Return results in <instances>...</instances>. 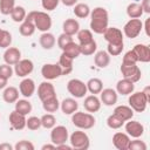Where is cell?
<instances>
[{
    "instance_id": "6da1fadb",
    "label": "cell",
    "mask_w": 150,
    "mask_h": 150,
    "mask_svg": "<svg viewBox=\"0 0 150 150\" xmlns=\"http://www.w3.org/2000/svg\"><path fill=\"white\" fill-rule=\"evenodd\" d=\"M90 30L95 34H103L108 28L109 14L104 7H95L90 11Z\"/></svg>"
},
{
    "instance_id": "7a4b0ae2",
    "label": "cell",
    "mask_w": 150,
    "mask_h": 150,
    "mask_svg": "<svg viewBox=\"0 0 150 150\" xmlns=\"http://www.w3.org/2000/svg\"><path fill=\"white\" fill-rule=\"evenodd\" d=\"M27 20H30L34 22L35 28L42 33L48 32L52 28V18L47 12H42V11H32L28 12V14L26 15Z\"/></svg>"
},
{
    "instance_id": "3957f363",
    "label": "cell",
    "mask_w": 150,
    "mask_h": 150,
    "mask_svg": "<svg viewBox=\"0 0 150 150\" xmlns=\"http://www.w3.org/2000/svg\"><path fill=\"white\" fill-rule=\"evenodd\" d=\"M71 122L76 128L81 130H88L95 125L96 120L93 116V114L88 111H75L74 114H71Z\"/></svg>"
},
{
    "instance_id": "277c9868",
    "label": "cell",
    "mask_w": 150,
    "mask_h": 150,
    "mask_svg": "<svg viewBox=\"0 0 150 150\" xmlns=\"http://www.w3.org/2000/svg\"><path fill=\"white\" fill-rule=\"evenodd\" d=\"M69 142H70V145L73 149H77V150H87L89 149L90 146V139H89V136L82 131L81 129L80 130H76L74 131L70 136H69Z\"/></svg>"
},
{
    "instance_id": "5b68a950",
    "label": "cell",
    "mask_w": 150,
    "mask_h": 150,
    "mask_svg": "<svg viewBox=\"0 0 150 150\" xmlns=\"http://www.w3.org/2000/svg\"><path fill=\"white\" fill-rule=\"evenodd\" d=\"M128 103H129V107L134 111H136V112H143L146 109V105H148L149 101L145 97V95L143 94V91H136V93L132 91L129 95Z\"/></svg>"
},
{
    "instance_id": "8992f818",
    "label": "cell",
    "mask_w": 150,
    "mask_h": 150,
    "mask_svg": "<svg viewBox=\"0 0 150 150\" xmlns=\"http://www.w3.org/2000/svg\"><path fill=\"white\" fill-rule=\"evenodd\" d=\"M120 70H121L122 76L124 79H128V80H130L134 83H136V82H138L141 80L142 71H141L139 67L136 63H125V62H122Z\"/></svg>"
},
{
    "instance_id": "52a82bcc",
    "label": "cell",
    "mask_w": 150,
    "mask_h": 150,
    "mask_svg": "<svg viewBox=\"0 0 150 150\" xmlns=\"http://www.w3.org/2000/svg\"><path fill=\"white\" fill-rule=\"evenodd\" d=\"M68 93L75 98H82L87 94V84L80 79H71L67 83Z\"/></svg>"
},
{
    "instance_id": "ba28073f",
    "label": "cell",
    "mask_w": 150,
    "mask_h": 150,
    "mask_svg": "<svg viewBox=\"0 0 150 150\" xmlns=\"http://www.w3.org/2000/svg\"><path fill=\"white\" fill-rule=\"evenodd\" d=\"M143 29V22L139 19H130L123 27V35L129 39L137 38Z\"/></svg>"
},
{
    "instance_id": "9c48e42d",
    "label": "cell",
    "mask_w": 150,
    "mask_h": 150,
    "mask_svg": "<svg viewBox=\"0 0 150 150\" xmlns=\"http://www.w3.org/2000/svg\"><path fill=\"white\" fill-rule=\"evenodd\" d=\"M41 75L47 81L56 80L62 76V68L59 63H46L41 68Z\"/></svg>"
},
{
    "instance_id": "30bf717a",
    "label": "cell",
    "mask_w": 150,
    "mask_h": 150,
    "mask_svg": "<svg viewBox=\"0 0 150 150\" xmlns=\"http://www.w3.org/2000/svg\"><path fill=\"white\" fill-rule=\"evenodd\" d=\"M69 138L68 129L64 125H55L52 128L50 131V142L55 145H60L62 143H66Z\"/></svg>"
},
{
    "instance_id": "8fae6325",
    "label": "cell",
    "mask_w": 150,
    "mask_h": 150,
    "mask_svg": "<svg viewBox=\"0 0 150 150\" xmlns=\"http://www.w3.org/2000/svg\"><path fill=\"white\" fill-rule=\"evenodd\" d=\"M103 38L108 43H111V45H124L123 33L117 27H109L108 26V28L103 33Z\"/></svg>"
},
{
    "instance_id": "7c38bea8",
    "label": "cell",
    "mask_w": 150,
    "mask_h": 150,
    "mask_svg": "<svg viewBox=\"0 0 150 150\" xmlns=\"http://www.w3.org/2000/svg\"><path fill=\"white\" fill-rule=\"evenodd\" d=\"M38 96H39L41 102H43L46 100H49L52 97H55L56 96V90H55L54 84L50 83L47 80L41 82L38 87Z\"/></svg>"
},
{
    "instance_id": "4fadbf2b",
    "label": "cell",
    "mask_w": 150,
    "mask_h": 150,
    "mask_svg": "<svg viewBox=\"0 0 150 150\" xmlns=\"http://www.w3.org/2000/svg\"><path fill=\"white\" fill-rule=\"evenodd\" d=\"M34 69V63L29 59H21L18 63L14 64V73L19 77L28 76Z\"/></svg>"
},
{
    "instance_id": "5bb4252c",
    "label": "cell",
    "mask_w": 150,
    "mask_h": 150,
    "mask_svg": "<svg viewBox=\"0 0 150 150\" xmlns=\"http://www.w3.org/2000/svg\"><path fill=\"white\" fill-rule=\"evenodd\" d=\"M124 128H125V132L132 138H139L144 134V125L138 121L129 120L125 122Z\"/></svg>"
},
{
    "instance_id": "9a60e30c",
    "label": "cell",
    "mask_w": 150,
    "mask_h": 150,
    "mask_svg": "<svg viewBox=\"0 0 150 150\" xmlns=\"http://www.w3.org/2000/svg\"><path fill=\"white\" fill-rule=\"evenodd\" d=\"M117 98H118V94L115 89L112 88H105L102 89L100 93V100L101 103H103L107 107H111L115 105L117 103Z\"/></svg>"
},
{
    "instance_id": "2e32d148",
    "label": "cell",
    "mask_w": 150,
    "mask_h": 150,
    "mask_svg": "<svg viewBox=\"0 0 150 150\" xmlns=\"http://www.w3.org/2000/svg\"><path fill=\"white\" fill-rule=\"evenodd\" d=\"M35 90H36L35 82H34V80H32L29 77H23V80L19 83V91L26 98L33 96Z\"/></svg>"
},
{
    "instance_id": "e0dca14e",
    "label": "cell",
    "mask_w": 150,
    "mask_h": 150,
    "mask_svg": "<svg viewBox=\"0 0 150 150\" xmlns=\"http://www.w3.org/2000/svg\"><path fill=\"white\" fill-rule=\"evenodd\" d=\"M134 53L137 56V61L138 62H143V63H148L150 61V48L148 45L144 43H137L132 48Z\"/></svg>"
},
{
    "instance_id": "ac0fdd59",
    "label": "cell",
    "mask_w": 150,
    "mask_h": 150,
    "mask_svg": "<svg viewBox=\"0 0 150 150\" xmlns=\"http://www.w3.org/2000/svg\"><path fill=\"white\" fill-rule=\"evenodd\" d=\"M26 120H27L26 116L18 112L16 110H13L8 117L11 127L15 130H22L23 128H26Z\"/></svg>"
},
{
    "instance_id": "d6986e66",
    "label": "cell",
    "mask_w": 150,
    "mask_h": 150,
    "mask_svg": "<svg viewBox=\"0 0 150 150\" xmlns=\"http://www.w3.org/2000/svg\"><path fill=\"white\" fill-rule=\"evenodd\" d=\"M21 60V52L16 47H8L4 53V61L9 66H14Z\"/></svg>"
},
{
    "instance_id": "ffe728a7",
    "label": "cell",
    "mask_w": 150,
    "mask_h": 150,
    "mask_svg": "<svg viewBox=\"0 0 150 150\" xmlns=\"http://www.w3.org/2000/svg\"><path fill=\"white\" fill-rule=\"evenodd\" d=\"M130 136L127 132H115L112 136V144L118 150H128Z\"/></svg>"
},
{
    "instance_id": "44dd1931",
    "label": "cell",
    "mask_w": 150,
    "mask_h": 150,
    "mask_svg": "<svg viewBox=\"0 0 150 150\" xmlns=\"http://www.w3.org/2000/svg\"><path fill=\"white\" fill-rule=\"evenodd\" d=\"M117 94L120 95H123V96H127V95H130L134 90H135V83L131 82L130 80L128 79H122L120 80L117 83H116V89Z\"/></svg>"
},
{
    "instance_id": "7402d4cb",
    "label": "cell",
    "mask_w": 150,
    "mask_h": 150,
    "mask_svg": "<svg viewBox=\"0 0 150 150\" xmlns=\"http://www.w3.org/2000/svg\"><path fill=\"white\" fill-rule=\"evenodd\" d=\"M101 100L96 96V95H89V96H87L86 98H84V102H83V107H84V109L88 111V112H90V114H93V112H97L100 109H101Z\"/></svg>"
},
{
    "instance_id": "603a6c76",
    "label": "cell",
    "mask_w": 150,
    "mask_h": 150,
    "mask_svg": "<svg viewBox=\"0 0 150 150\" xmlns=\"http://www.w3.org/2000/svg\"><path fill=\"white\" fill-rule=\"evenodd\" d=\"M60 108H61V111L64 114V115H71L74 114L75 111H77L79 109V103L75 98H71V97H68V98H64L61 103H60Z\"/></svg>"
},
{
    "instance_id": "cb8c5ba5",
    "label": "cell",
    "mask_w": 150,
    "mask_h": 150,
    "mask_svg": "<svg viewBox=\"0 0 150 150\" xmlns=\"http://www.w3.org/2000/svg\"><path fill=\"white\" fill-rule=\"evenodd\" d=\"M19 93H20L19 89L15 88V87H13V86L6 87V88L4 89V91H2V100H4L6 103H8V104L15 103V102L19 100V95H20Z\"/></svg>"
},
{
    "instance_id": "d4e9b609",
    "label": "cell",
    "mask_w": 150,
    "mask_h": 150,
    "mask_svg": "<svg viewBox=\"0 0 150 150\" xmlns=\"http://www.w3.org/2000/svg\"><path fill=\"white\" fill-rule=\"evenodd\" d=\"M114 115H116L118 118H121L124 123L129 120L132 118L134 116V110L129 107V105H117L115 109H114Z\"/></svg>"
},
{
    "instance_id": "484cf974",
    "label": "cell",
    "mask_w": 150,
    "mask_h": 150,
    "mask_svg": "<svg viewBox=\"0 0 150 150\" xmlns=\"http://www.w3.org/2000/svg\"><path fill=\"white\" fill-rule=\"evenodd\" d=\"M62 29H63V33L73 36L80 30V23L76 19H66L63 21Z\"/></svg>"
},
{
    "instance_id": "4316f807",
    "label": "cell",
    "mask_w": 150,
    "mask_h": 150,
    "mask_svg": "<svg viewBox=\"0 0 150 150\" xmlns=\"http://www.w3.org/2000/svg\"><path fill=\"white\" fill-rule=\"evenodd\" d=\"M39 42H40V46L43 48V49H52L55 43H56V39L54 36V34L49 33V32H45L40 35V39H39Z\"/></svg>"
},
{
    "instance_id": "83f0119b",
    "label": "cell",
    "mask_w": 150,
    "mask_h": 150,
    "mask_svg": "<svg viewBox=\"0 0 150 150\" xmlns=\"http://www.w3.org/2000/svg\"><path fill=\"white\" fill-rule=\"evenodd\" d=\"M94 62L98 68H107L110 63V55L105 50H98L94 55Z\"/></svg>"
},
{
    "instance_id": "f1b7e54d",
    "label": "cell",
    "mask_w": 150,
    "mask_h": 150,
    "mask_svg": "<svg viewBox=\"0 0 150 150\" xmlns=\"http://www.w3.org/2000/svg\"><path fill=\"white\" fill-rule=\"evenodd\" d=\"M73 61L74 59L69 57L67 54L62 52V54L60 55V60H59V64L62 68V75H68L73 71Z\"/></svg>"
},
{
    "instance_id": "f546056e",
    "label": "cell",
    "mask_w": 150,
    "mask_h": 150,
    "mask_svg": "<svg viewBox=\"0 0 150 150\" xmlns=\"http://www.w3.org/2000/svg\"><path fill=\"white\" fill-rule=\"evenodd\" d=\"M87 84V90L93 94V95H97L101 93V90L103 89V82L102 80L97 79V77H91L88 80V82L86 83Z\"/></svg>"
},
{
    "instance_id": "4dcf8cb0",
    "label": "cell",
    "mask_w": 150,
    "mask_h": 150,
    "mask_svg": "<svg viewBox=\"0 0 150 150\" xmlns=\"http://www.w3.org/2000/svg\"><path fill=\"white\" fill-rule=\"evenodd\" d=\"M143 9L139 2H131L127 6V15L130 19H139L143 15Z\"/></svg>"
},
{
    "instance_id": "1f68e13d",
    "label": "cell",
    "mask_w": 150,
    "mask_h": 150,
    "mask_svg": "<svg viewBox=\"0 0 150 150\" xmlns=\"http://www.w3.org/2000/svg\"><path fill=\"white\" fill-rule=\"evenodd\" d=\"M35 29H36V28H35L34 22L30 21V20H27V19H25V20L20 23V27H19L20 34H21L22 36H26V38L32 36V35L34 34Z\"/></svg>"
},
{
    "instance_id": "d6a6232c",
    "label": "cell",
    "mask_w": 150,
    "mask_h": 150,
    "mask_svg": "<svg viewBox=\"0 0 150 150\" xmlns=\"http://www.w3.org/2000/svg\"><path fill=\"white\" fill-rule=\"evenodd\" d=\"M90 7L87 5V4H83V2H80V4H76L74 5V14L76 18L79 19H86L90 15Z\"/></svg>"
},
{
    "instance_id": "836d02e7",
    "label": "cell",
    "mask_w": 150,
    "mask_h": 150,
    "mask_svg": "<svg viewBox=\"0 0 150 150\" xmlns=\"http://www.w3.org/2000/svg\"><path fill=\"white\" fill-rule=\"evenodd\" d=\"M32 109H33V107H32V103L28 101V100H26V98H22V100H18L16 102H15V109L14 110H16L18 112H20V114H22V115H28L30 111H32Z\"/></svg>"
},
{
    "instance_id": "e575fe53",
    "label": "cell",
    "mask_w": 150,
    "mask_h": 150,
    "mask_svg": "<svg viewBox=\"0 0 150 150\" xmlns=\"http://www.w3.org/2000/svg\"><path fill=\"white\" fill-rule=\"evenodd\" d=\"M62 52H63L64 54H67L69 57L74 59V60L81 55V52H80V45L76 43V42H74V41H71L70 43H68V45L62 49Z\"/></svg>"
},
{
    "instance_id": "d590c367",
    "label": "cell",
    "mask_w": 150,
    "mask_h": 150,
    "mask_svg": "<svg viewBox=\"0 0 150 150\" xmlns=\"http://www.w3.org/2000/svg\"><path fill=\"white\" fill-rule=\"evenodd\" d=\"M42 108H43V110H45L46 112H50V114L57 111V109L60 108V102H59V100H57V96L43 101V102H42Z\"/></svg>"
},
{
    "instance_id": "8d00e7d4",
    "label": "cell",
    "mask_w": 150,
    "mask_h": 150,
    "mask_svg": "<svg viewBox=\"0 0 150 150\" xmlns=\"http://www.w3.org/2000/svg\"><path fill=\"white\" fill-rule=\"evenodd\" d=\"M9 15H11V18H12V20L14 22H20L21 23L25 20L27 13H26V9L22 6H15Z\"/></svg>"
},
{
    "instance_id": "74e56055",
    "label": "cell",
    "mask_w": 150,
    "mask_h": 150,
    "mask_svg": "<svg viewBox=\"0 0 150 150\" xmlns=\"http://www.w3.org/2000/svg\"><path fill=\"white\" fill-rule=\"evenodd\" d=\"M77 40H79V45H84L88 42H91L94 40L93 38V32L90 29H80L77 33Z\"/></svg>"
},
{
    "instance_id": "f35d334b",
    "label": "cell",
    "mask_w": 150,
    "mask_h": 150,
    "mask_svg": "<svg viewBox=\"0 0 150 150\" xmlns=\"http://www.w3.org/2000/svg\"><path fill=\"white\" fill-rule=\"evenodd\" d=\"M40 120H41V127H43L45 129H52L53 127L56 125V117L50 112L42 115Z\"/></svg>"
},
{
    "instance_id": "ab89813d",
    "label": "cell",
    "mask_w": 150,
    "mask_h": 150,
    "mask_svg": "<svg viewBox=\"0 0 150 150\" xmlns=\"http://www.w3.org/2000/svg\"><path fill=\"white\" fill-rule=\"evenodd\" d=\"M96 49H97V43L95 40H93L91 42L84 43V45H80V52L84 56H89V55L95 54Z\"/></svg>"
},
{
    "instance_id": "60d3db41",
    "label": "cell",
    "mask_w": 150,
    "mask_h": 150,
    "mask_svg": "<svg viewBox=\"0 0 150 150\" xmlns=\"http://www.w3.org/2000/svg\"><path fill=\"white\" fill-rule=\"evenodd\" d=\"M15 7V0H0V13L2 15H9Z\"/></svg>"
},
{
    "instance_id": "b9f144b4",
    "label": "cell",
    "mask_w": 150,
    "mask_h": 150,
    "mask_svg": "<svg viewBox=\"0 0 150 150\" xmlns=\"http://www.w3.org/2000/svg\"><path fill=\"white\" fill-rule=\"evenodd\" d=\"M124 124V122L121 120V118H118L116 115H114V114H111V115H109L108 116V118H107V125L110 128V129H120L122 125Z\"/></svg>"
},
{
    "instance_id": "7bdbcfd3",
    "label": "cell",
    "mask_w": 150,
    "mask_h": 150,
    "mask_svg": "<svg viewBox=\"0 0 150 150\" xmlns=\"http://www.w3.org/2000/svg\"><path fill=\"white\" fill-rule=\"evenodd\" d=\"M12 43V34L8 30L2 29L0 34V48H8Z\"/></svg>"
},
{
    "instance_id": "ee69618b",
    "label": "cell",
    "mask_w": 150,
    "mask_h": 150,
    "mask_svg": "<svg viewBox=\"0 0 150 150\" xmlns=\"http://www.w3.org/2000/svg\"><path fill=\"white\" fill-rule=\"evenodd\" d=\"M26 127L29 130H38L41 127V120L38 116H30L26 120Z\"/></svg>"
},
{
    "instance_id": "f6af8a7d",
    "label": "cell",
    "mask_w": 150,
    "mask_h": 150,
    "mask_svg": "<svg viewBox=\"0 0 150 150\" xmlns=\"http://www.w3.org/2000/svg\"><path fill=\"white\" fill-rule=\"evenodd\" d=\"M146 144L144 141H141L138 138H135L134 141L130 139L129 145H128V150H146Z\"/></svg>"
},
{
    "instance_id": "bcb514c9",
    "label": "cell",
    "mask_w": 150,
    "mask_h": 150,
    "mask_svg": "<svg viewBox=\"0 0 150 150\" xmlns=\"http://www.w3.org/2000/svg\"><path fill=\"white\" fill-rule=\"evenodd\" d=\"M71 41H74L71 35H68V34H66V33H62V34H60L59 38H57V46H59L60 49H63V48H64L68 43H70Z\"/></svg>"
},
{
    "instance_id": "7dc6e473",
    "label": "cell",
    "mask_w": 150,
    "mask_h": 150,
    "mask_svg": "<svg viewBox=\"0 0 150 150\" xmlns=\"http://www.w3.org/2000/svg\"><path fill=\"white\" fill-rule=\"evenodd\" d=\"M14 149H15V150H34L35 146H34V144H33L30 141L21 139V141H19V142L14 145Z\"/></svg>"
},
{
    "instance_id": "c3c4849f",
    "label": "cell",
    "mask_w": 150,
    "mask_h": 150,
    "mask_svg": "<svg viewBox=\"0 0 150 150\" xmlns=\"http://www.w3.org/2000/svg\"><path fill=\"white\" fill-rule=\"evenodd\" d=\"M13 73H14V69L12 68V66H9L7 63L0 64V76L1 77H5V79L9 80L12 77Z\"/></svg>"
},
{
    "instance_id": "681fc988",
    "label": "cell",
    "mask_w": 150,
    "mask_h": 150,
    "mask_svg": "<svg viewBox=\"0 0 150 150\" xmlns=\"http://www.w3.org/2000/svg\"><path fill=\"white\" fill-rule=\"evenodd\" d=\"M123 46L124 45H111V43H108L107 53L110 56H118L123 50Z\"/></svg>"
},
{
    "instance_id": "f907efd6",
    "label": "cell",
    "mask_w": 150,
    "mask_h": 150,
    "mask_svg": "<svg viewBox=\"0 0 150 150\" xmlns=\"http://www.w3.org/2000/svg\"><path fill=\"white\" fill-rule=\"evenodd\" d=\"M60 4V0H41V6L47 12L54 11Z\"/></svg>"
},
{
    "instance_id": "816d5d0a",
    "label": "cell",
    "mask_w": 150,
    "mask_h": 150,
    "mask_svg": "<svg viewBox=\"0 0 150 150\" xmlns=\"http://www.w3.org/2000/svg\"><path fill=\"white\" fill-rule=\"evenodd\" d=\"M122 62H125V63H137V56L136 54L134 53V50H128L124 55H123V59H122Z\"/></svg>"
},
{
    "instance_id": "f5cc1de1",
    "label": "cell",
    "mask_w": 150,
    "mask_h": 150,
    "mask_svg": "<svg viewBox=\"0 0 150 150\" xmlns=\"http://www.w3.org/2000/svg\"><path fill=\"white\" fill-rule=\"evenodd\" d=\"M141 6L144 13H150V0H141Z\"/></svg>"
},
{
    "instance_id": "db71d44e",
    "label": "cell",
    "mask_w": 150,
    "mask_h": 150,
    "mask_svg": "<svg viewBox=\"0 0 150 150\" xmlns=\"http://www.w3.org/2000/svg\"><path fill=\"white\" fill-rule=\"evenodd\" d=\"M64 6H67V7H73L74 5H76V2H77V0H60Z\"/></svg>"
},
{
    "instance_id": "11a10c76",
    "label": "cell",
    "mask_w": 150,
    "mask_h": 150,
    "mask_svg": "<svg viewBox=\"0 0 150 150\" xmlns=\"http://www.w3.org/2000/svg\"><path fill=\"white\" fill-rule=\"evenodd\" d=\"M14 146L11 145L9 143H1L0 144V150H13Z\"/></svg>"
},
{
    "instance_id": "9f6ffc18",
    "label": "cell",
    "mask_w": 150,
    "mask_h": 150,
    "mask_svg": "<svg viewBox=\"0 0 150 150\" xmlns=\"http://www.w3.org/2000/svg\"><path fill=\"white\" fill-rule=\"evenodd\" d=\"M7 82H8L7 79L0 76V89H5V88L7 87Z\"/></svg>"
},
{
    "instance_id": "6f0895ef",
    "label": "cell",
    "mask_w": 150,
    "mask_h": 150,
    "mask_svg": "<svg viewBox=\"0 0 150 150\" xmlns=\"http://www.w3.org/2000/svg\"><path fill=\"white\" fill-rule=\"evenodd\" d=\"M56 149H62V150H71V145H67L66 143H62L60 145H56Z\"/></svg>"
},
{
    "instance_id": "680465c9",
    "label": "cell",
    "mask_w": 150,
    "mask_h": 150,
    "mask_svg": "<svg viewBox=\"0 0 150 150\" xmlns=\"http://www.w3.org/2000/svg\"><path fill=\"white\" fill-rule=\"evenodd\" d=\"M143 94L145 95V97L148 98V101L150 102V87H145L143 89Z\"/></svg>"
},
{
    "instance_id": "91938a15",
    "label": "cell",
    "mask_w": 150,
    "mask_h": 150,
    "mask_svg": "<svg viewBox=\"0 0 150 150\" xmlns=\"http://www.w3.org/2000/svg\"><path fill=\"white\" fill-rule=\"evenodd\" d=\"M47 149H56V145L55 144H45L41 146V150H47Z\"/></svg>"
},
{
    "instance_id": "94428289",
    "label": "cell",
    "mask_w": 150,
    "mask_h": 150,
    "mask_svg": "<svg viewBox=\"0 0 150 150\" xmlns=\"http://www.w3.org/2000/svg\"><path fill=\"white\" fill-rule=\"evenodd\" d=\"M149 21H150V18H148L145 20V26H144V29H145V34L149 36L150 35V32H149Z\"/></svg>"
},
{
    "instance_id": "6125c7cd",
    "label": "cell",
    "mask_w": 150,
    "mask_h": 150,
    "mask_svg": "<svg viewBox=\"0 0 150 150\" xmlns=\"http://www.w3.org/2000/svg\"><path fill=\"white\" fill-rule=\"evenodd\" d=\"M138 1H141V0H135V1H134V2H138Z\"/></svg>"
},
{
    "instance_id": "be15d7a7",
    "label": "cell",
    "mask_w": 150,
    "mask_h": 150,
    "mask_svg": "<svg viewBox=\"0 0 150 150\" xmlns=\"http://www.w3.org/2000/svg\"><path fill=\"white\" fill-rule=\"evenodd\" d=\"M1 32H2V29H1V28H0V34H1Z\"/></svg>"
}]
</instances>
